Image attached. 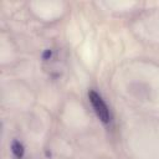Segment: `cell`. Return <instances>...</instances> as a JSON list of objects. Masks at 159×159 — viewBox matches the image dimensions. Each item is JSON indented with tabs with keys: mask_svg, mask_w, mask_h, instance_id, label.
Masks as SVG:
<instances>
[{
	"mask_svg": "<svg viewBox=\"0 0 159 159\" xmlns=\"http://www.w3.org/2000/svg\"><path fill=\"white\" fill-rule=\"evenodd\" d=\"M88 98H89V102H91L97 117L103 123H108L109 122V111H108V107H107L106 102L103 101V98L96 91H89Z\"/></svg>",
	"mask_w": 159,
	"mask_h": 159,
	"instance_id": "obj_1",
	"label": "cell"
},
{
	"mask_svg": "<svg viewBox=\"0 0 159 159\" xmlns=\"http://www.w3.org/2000/svg\"><path fill=\"white\" fill-rule=\"evenodd\" d=\"M11 150H12V153H14V155H15L16 158H22L24 152H25L24 145H22L20 142H17V140H14V142H12V144H11Z\"/></svg>",
	"mask_w": 159,
	"mask_h": 159,
	"instance_id": "obj_2",
	"label": "cell"
},
{
	"mask_svg": "<svg viewBox=\"0 0 159 159\" xmlns=\"http://www.w3.org/2000/svg\"><path fill=\"white\" fill-rule=\"evenodd\" d=\"M42 57H43V60H47L48 57H51V51H50V50L45 51V52H43V55H42Z\"/></svg>",
	"mask_w": 159,
	"mask_h": 159,
	"instance_id": "obj_3",
	"label": "cell"
}]
</instances>
